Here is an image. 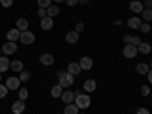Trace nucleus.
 <instances>
[{
    "mask_svg": "<svg viewBox=\"0 0 152 114\" xmlns=\"http://www.w3.org/2000/svg\"><path fill=\"white\" fill-rule=\"evenodd\" d=\"M28 96H29V90H28V88H21V90L18 91V99L20 100H26Z\"/></svg>",
    "mask_w": 152,
    "mask_h": 114,
    "instance_id": "28",
    "label": "nucleus"
},
{
    "mask_svg": "<svg viewBox=\"0 0 152 114\" xmlns=\"http://www.w3.org/2000/svg\"><path fill=\"white\" fill-rule=\"evenodd\" d=\"M78 114H85V113H78Z\"/></svg>",
    "mask_w": 152,
    "mask_h": 114,
    "instance_id": "45",
    "label": "nucleus"
},
{
    "mask_svg": "<svg viewBox=\"0 0 152 114\" xmlns=\"http://www.w3.org/2000/svg\"><path fill=\"white\" fill-rule=\"evenodd\" d=\"M2 52L5 55H12V53H15L17 52V44L14 41H6L2 47Z\"/></svg>",
    "mask_w": 152,
    "mask_h": 114,
    "instance_id": "6",
    "label": "nucleus"
},
{
    "mask_svg": "<svg viewBox=\"0 0 152 114\" xmlns=\"http://www.w3.org/2000/svg\"><path fill=\"white\" fill-rule=\"evenodd\" d=\"M50 5H52V0H38V6H40V8L47 9Z\"/></svg>",
    "mask_w": 152,
    "mask_h": 114,
    "instance_id": "29",
    "label": "nucleus"
},
{
    "mask_svg": "<svg viewBox=\"0 0 152 114\" xmlns=\"http://www.w3.org/2000/svg\"><path fill=\"white\" fill-rule=\"evenodd\" d=\"M40 62L43 66H52L55 62V58H53V55H50V53H43L40 56Z\"/></svg>",
    "mask_w": 152,
    "mask_h": 114,
    "instance_id": "17",
    "label": "nucleus"
},
{
    "mask_svg": "<svg viewBox=\"0 0 152 114\" xmlns=\"http://www.w3.org/2000/svg\"><path fill=\"white\" fill-rule=\"evenodd\" d=\"M6 38H8V41H17L18 38H20V31L17 29V28H14V29H9L8 32H6Z\"/></svg>",
    "mask_w": 152,
    "mask_h": 114,
    "instance_id": "16",
    "label": "nucleus"
},
{
    "mask_svg": "<svg viewBox=\"0 0 152 114\" xmlns=\"http://www.w3.org/2000/svg\"><path fill=\"white\" fill-rule=\"evenodd\" d=\"M75 97H76L75 91H70V90L62 91V94H61V99H62V102H64L66 105H67V104H73V102H75Z\"/></svg>",
    "mask_w": 152,
    "mask_h": 114,
    "instance_id": "11",
    "label": "nucleus"
},
{
    "mask_svg": "<svg viewBox=\"0 0 152 114\" xmlns=\"http://www.w3.org/2000/svg\"><path fill=\"white\" fill-rule=\"evenodd\" d=\"M82 88H84L85 93H93V91H96V88H97V82L94 79H87L84 82V87Z\"/></svg>",
    "mask_w": 152,
    "mask_h": 114,
    "instance_id": "10",
    "label": "nucleus"
},
{
    "mask_svg": "<svg viewBox=\"0 0 152 114\" xmlns=\"http://www.w3.org/2000/svg\"><path fill=\"white\" fill-rule=\"evenodd\" d=\"M137 114H151V113H149L148 108H143V107H142V108H138V110H137Z\"/></svg>",
    "mask_w": 152,
    "mask_h": 114,
    "instance_id": "37",
    "label": "nucleus"
},
{
    "mask_svg": "<svg viewBox=\"0 0 152 114\" xmlns=\"http://www.w3.org/2000/svg\"><path fill=\"white\" fill-rule=\"evenodd\" d=\"M140 14H142V20H145L146 23L152 20V11L151 9H143Z\"/></svg>",
    "mask_w": 152,
    "mask_h": 114,
    "instance_id": "26",
    "label": "nucleus"
},
{
    "mask_svg": "<svg viewBox=\"0 0 152 114\" xmlns=\"http://www.w3.org/2000/svg\"><path fill=\"white\" fill-rule=\"evenodd\" d=\"M129 9L134 12V14H140L145 8H143V3L142 2H138V0H132V2L129 3Z\"/></svg>",
    "mask_w": 152,
    "mask_h": 114,
    "instance_id": "15",
    "label": "nucleus"
},
{
    "mask_svg": "<svg viewBox=\"0 0 152 114\" xmlns=\"http://www.w3.org/2000/svg\"><path fill=\"white\" fill-rule=\"evenodd\" d=\"M9 67H11V70H12V72H17V73H20V72L23 70L24 64H23V61H20V59H14V61H11Z\"/></svg>",
    "mask_w": 152,
    "mask_h": 114,
    "instance_id": "19",
    "label": "nucleus"
},
{
    "mask_svg": "<svg viewBox=\"0 0 152 114\" xmlns=\"http://www.w3.org/2000/svg\"><path fill=\"white\" fill-rule=\"evenodd\" d=\"M58 114H61V113H58Z\"/></svg>",
    "mask_w": 152,
    "mask_h": 114,
    "instance_id": "47",
    "label": "nucleus"
},
{
    "mask_svg": "<svg viewBox=\"0 0 152 114\" xmlns=\"http://www.w3.org/2000/svg\"><path fill=\"white\" fill-rule=\"evenodd\" d=\"M93 58H90V56H82L81 58V61H79V66H81V70H91V67H93Z\"/></svg>",
    "mask_w": 152,
    "mask_h": 114,
    "instance_id": "7",
    "label": "nucleus"
},
{
    "mask_svg": "<svg viewBox=\"0 0 152 114\" xmlns=\"http://www.w3.org/2000/svg\"><path fill=\"white\" fill-rule=\"evenodd\" d=\"M88 2H90V0H78V3H84V5L88 3Z\"/></svg>",
    "mask_w": 152,
    "mask_h": 114,
    "instance_id": "42",
    "label": "nucleus"
},
{
    "mask_svg": "<svg viewBox=\"0 0 152 114\" xmlns=\"http://www.w3.org/2000/svg\"><path fill=\"white\" fill-rule=\"evenodd\" d=\"M140 91H142V94H143L145 97H148V96L151 94V87H149V85H142Z\"/></svg>",
    "mask_w": 152,
    "mask_h": 114,
    "instance_id": "31",
    "label": "nucleus"
},
{
    "mask_svg": "<svg viewBox=\"0 0 152 114\" xmlns=\"http://www.w3.org/2000/svg\"><path fill=\"white\" fill-rule=\"evenodd\" d=\"M137 52L142 53V55H149L152 52V46L146 41H140V44L137 46Z\"/></svg>",
    "mask_w": 152,
    "mask_h": 114,
    "instance_id": "9",
    "label": "nucleus"
},
{
    "mask_svg": "<svg viewBox=\"0 0 152 114\" xmlns=\"http://www.w3.org/2000/svg\"><path fill=\"white\" fill-rule=\"evenodd\" d=\"M15 28H17L20 32L28 31V28H29V21H28L26 18H18V20L15 21Z\"/></svg>",
    "mask_w": 152,
    "mask_h": 114,
    "instance_id": "21",
    "label": "nucleus"
},
{
    "mask_svg": "<svg viewBox=\"0 0 152 114\" xmlns=\"http://www.w3.org/2000/svg\"><path fill=\"white\" fill-rule=\"evenodd\" d=\"M0 3H2L3 8H11L14 5V0H0Z\"/></svg>",
    "mask_w": 152,
    "mask_h": 114,
    "instance_id": "33",
    "label": "nucleus"
},
{
    "mask_svg": "<svg viewBox=\"0 0 152 114\" xmlns=\"http://www.w3.org/2000/svg\"><path fill=\"white\" fill-rule=\"evenodd\" d=\"M24 110H26V105H24V100H15L14 104H12V113L14 114H21Z\"/></svg>",
    "mask_w": 152,
    "mask_h": 114,
    "instance_id": "12",
    "label": "nucleus"
},
{
    "mask_svg": "<svg viewBox=\"0 0 152 114\" xmlns=\"http://www.w3.org/2000/svg\"><path fill=\"white\" fill-rule=\"evenodd\" d=\"M0 53H2V50H0Z\"/></svg>",
    "mask_w": 152,
    "mask_h": 114,
    "instance_id": "46",
    "label": "nucleus"
},
{
    "mask_svg": "<svg viewBox=\"0 0 152 114\" xmlns=\"http://www.w3.org/2000/svg\"><path fill=\"white\" fill-rule=\"evenodd\" d=\"M18 40L21 41V44L29 46V44H34V43H35L37 37H35V34L31 32V31H23V32H20V38H18Z\"/></svg>",
    "mask_w": 152,
    "mask_h": 114,
    "instance_id": "3",
    "label": "nucleus"
},
{
    "mask_svg": "<svg viewBox=\"0 0 152 114\" xmlns=\"http://www.w3.org/2000/svg\"><path fill=\"white\" fill-rule=\"evenodd\" d=\"M50 94H52V97H61V94H62V87H61L59 84L55 85V87H52Z\"/></svg>",
    "mask_w": 152,
    "mask_h": 114,
    "instance_id": "25",
    "label": "nucleus"
},
{
    "mask_svg": "<svg viewBox=\"0 0 152 114\" xmlns=\"http://www.w3.org/2000/svg\"><path fill=\"white\" fill-rule=\"evenodd\" d=\"M140 41H142L140 37H132V38H131V44H132V46H138V44H140Z\"/></svg>",
    "mask_w": 152,
    "mask_h": 114,
    "instance_id": "35",
    "label": "nucleus"
},
{
    "mask_svg": "<svg viewBox=\"0 0 152 114\" xmlns=\"http://www.w3.org/2000/svg\"><path fill=\"white\" fill-rule=\"evenodd\" d=\"M85 29V26H84V23H76V26H75V29L73 31H76L78 34H81L82 31Z\"/></svg>",
    "mask_w": 152,
    "mask_h": 114,
    "instance_id": "34",
    "label": "nucleus"
},
{
    "mask_svg": "<svg viewBox=\"0 0 152 114\" xmlns=\"http://www.w3.org/2000/svg\"><path fill=\"white\" fill-rule=\"evenodd\" d=\"M59 12H61V9H59V6H58V5H50V6L46 9V15L53 18L55 15H58V14H59Z\"/></svg>",
    "mask_w": 152,
    "mask_h": 114,
    "instance_id": "20",
    "label": "nucleus"
},
{
    "mask_svg": "<svg viewBox=\"0 0 152 114\" xmlns=\"http://www.w3.org/2000/svg\"><path fill=\"white\" fill-rule=\"evenodd\" d=\"M137 55H138L137 46H132V44H125V46H123V56H125V58L134 59Z\"/></svg>",
    "mask_w": 152,
    "mask_h": 114,
    "instance_id": "4",
    "label": "nucleus"
},
{
    "mask_svg": "<svg viewBox=\"0 0 152 114\" xmlns=\"http://www.w3.org/2000/svg\"><path fill=\"white\" fill-rule=\"evenodd\" d=\"M40 26L43 31H50V29H53V18L52 17H43L41 21H40Z\"/></svg>",
    "mask_w": 152,
    "mask_h": 114,
    "instance_id": "8",
    "label": "nucleus"
},
{
    "mask_svg": "<svg viewBox=\"0 0 152 114\" xmlns=\"http://www.w3.org/2000/svg\"><path fill=\"white\" fill-rule=\"evenodd\" d=\"M78 113H79V108L75 104H67V107L64 108V113L62 114H78Z\"/></svg>",
    "mask_w": 152,
    "mask_h": 114,
    "instance_id": "24",
    "label": "nucleus"
},
{
    "mask_svg": "<svg viewBox=\"0 0 152 114\" xmlns=\"http://www.w3.org/2000/svg\"><path fill=\"white\" fill-rule=\"evenodd\" d=\"M138 29H140L143 34H149L151 32V24L149 23H142V26L138 28Z\"/></svg>",
    "mask_w": 152,
    "mask_h": 114,
    "instance_id": "30",
    "label": "nucleus"
},
{
    "mask_svg": "<svg viewBox=\"0 0 152 114\" xmlns=\"http://www.w3.org/2000/svg\"><path fill=\"white\" fill-rule=\"evenodd\" d=\"M0 81H2V73H0Z\"/></svg>",
    "mask_w": 152,
    "mask_h": 114,
    "instance_id": "44",
    "label": "nucleus"
},
{
    "mask_svg": "<svg viewBox=\"0 0 152 114\" xmlns=\"http://www.w3.org/2000/svg\"><path fill=\"white\" fill-rule=\"evenodd\" d=\"M52 2H55L56 5H59V3H62V2H64V0H52Z\"/></svg>",
    "mask_w": 152,
    "mask_h": 114,
    "instance_id": "43",
    "label": "nucleus"
},
{
    "mask_svg": "<svg viewBox=\"0 0 152 114\" xmlns=\"http://www.w3.org/2000/svg\"><path fill=\"white\" fill-rule=\"evenodd\" d=\"M67 72L70 73V75H73V76H76V75H79L82 70H81V66H79V62H70V64L67 66Z\"/></svg>",
    "mask_w": 152,
    "mask_h": 114,
    "instance_id": "18",
    "label": "nucleus"
},
{
    "mask_svg": "<svg viewBox=\"0 0 152 114\" xmlns=\"http://www.w3.org/2000/svg\"><path fill=\"white\" fill-rule=\"evenodd\" d=\"M146 76H148V82L151 84V82H152V75H151V70H149V72L146 73Z\"/></svg>",
    "mask_w": 152,
    "mask_h": 114,
    "instance_id": "41",
    "label": "nucleus"
},
{
    "mask_svg": "<svg viewBox=\"0 0 152 114\" xmlns=\"http://www.w3.org/2000/svg\"><path fill=\"white\" fill-rule=\"evenodd\" d=\"M6 94H8V88H6V85H2V84H0V99H3Z\"/></svg>",
    "mask_w": 152,
    "mask_h": 114,
    "instance_id": "32",
    "label": "nucleus"
},
{
    "mask_svg": "<svg viewBox=\"0 0 152 114\" xmlns=\"http://www.w3.org/2000/svg\"><path fill=\"white\" fill-rule=\"evenodd\" d=\"M73 104L78 107L79 110H87L88 107L91 105V97L88 96V94H82V93H79V94H76Z\"/></svg>",
    "mask_w": 152,
    "mask_h": 114,
    "instance_id": "1",
    "label": "nucleus"
},
{
    "mask_svg": "<svg viewBox=\"0 0 152 114\" xmlns=\"http://www.w3.org/2000/svg\"><path fill=\"white\" fill-rule=\"evenodd\" d=\"M9 59L5 58V56H0V73H3L6 70H9Z\"/></svg>",
    "mask_w": 152,
    "mask_h": 114,
    "instance_id": "23",
    "label": "nucleus"
},
{
    "mask_svg": "<svg viewBox=\"0 0 152 114\" xmlns=\"http://www.w3.org/2000/svg\"><path fill=\"white\" fill-rule=\"evenodd\" d=\"M143 8H145V9H151V8H152V0H145Z\"/></svg>",
    "mask_w": 152,
    "mask_h": 114,
    "instance_id": "36",
    "label": "nucleus"
},
{
    "mask_svg": "<svg viewBox=\"0 0 152 114\" xmlns=\"http://www.w3.org/2000/svg\"><path fill=\"white\" fill-rule=\"evenodd\" d=\"M20 79L17 78V76H11V78H8L6 79V88H8V90L9 91H14V90H18V88H20Z\"/></svg>",
    "mask_w": 152,
    "mask_h": 114,
    "instance_id": "5",
    "label": "nucleus"
},
{
    "mask_svg": "<svg viewBox=\"0 0 152 114\" xmlns=\"http://www.w3.org/2000/svg\"><path fill=\"white\" fill-rule=\"evenodd\" d=\"M18 79H20V82H28V81L31 79V73H29L28 70H21Z\"/></svg>",
    "mask_w": 152,
    "mask_h": 114,
    "instance_id": "27",
    "label": "nucleus"
},
{
    "mask_svg": "<svg viewBox=\"0 0 152 114\" xmlns=\"http://www.w3.org/2000/svg\"><path fill=\"white\" fill-rule=\"evenodd\" d=\"M38 17H40V18L46 17V9H44V8H40V9H38Z\"/></svg>",
    "mask_w": 152,
    "mask_h": 114,
    "instance_id": "40",
    "label": "nucleus"
},
{
    "mask_svg": "<svg viewBox=\"0 0 152 114\" xmlns=\"http://www.w3.org/2000/svg\"><path fill=\"white\" fill-rule=\"evenodd\" d=\"M66 41L69 44H75V43H78L79 41V34L76 32V31H69L66 34Z\"/></svg>",
    "mask_w": 152,
    "mask_h": 114,
    "instance_id": "13",
    "label": "nucleus"
},
{
    "mask_svg": "<svg viewBox=\"0 0 152 114\" xmlns=\"http://www.w3.org/2000/svg\"><path fill=\"white\" fill-rule=\"evenodd\" d=\"M142 23H143V20H142L140 17H131L126 24H128L129 29H138V28L142 26Z\"/></svg>",
    "mask_w": 152,
    "mask_h": 114,
    "instance_id": "14",
    "label": "nucleus"
},
{
    "mask_svg": "<svg viewBox=\"0 0 152 114\" xmlns=\"http://www.w3.org/2000/svg\"><path fill=\"white\" fill-rule=\"evenodd\" d=\"M64 2L67 3V6H76L78 5V0H64Z\"/></svg>",
    "mask_w": 152,
    "mask_h": 114,
    "instance_id": "38",
    "label": "nucleus"
},
{
    "mask_svg": "<svg viewBox=\"0 0 152 114\" xmlns=\"http://www.w3.org/2000/svg\"><path fill=\"white\" fill-rule=\"evenodd\" d=\"M131 35H123V43L125 44H131Z\"/></svg>",
    "mask_w": 152,
    "mask_h": 114,
    "instance_id": "39",
    "label": "nucleus"
},
{
    "mask_svg": "<svg viewBox=\"0 0 152 114\" xmlns=\"http://www.w3.org/2000/svg\"><path fill=\"white\" fill-rule=\"evenodd\" d=\"M58 79H59V85L62 88H69L70 85L75 84V76L70 75L69 72H59L58 73Z\"/></svg>",
    "mask_w": 152,
    "mask_h": 114,
    "instance_id": "2",
    "label": "nucleus"
},
{
    "mask_svg": "<svg viewBox=\"0 0 152 114\" xmlns=\"http://www.w3.org/2000/svg\"><path fill=\"white\" fill-rule=\"evenodd\" d=\"M135 70H137V73H138V75H146V73L151 70V66H149V64H146V62H140V64H137Z\"/></svg>",
    "mask_w": 152,
    "mask_h": 114,
    "instance_id": "22",
    "label": "nucleus"
}]
</instances>
